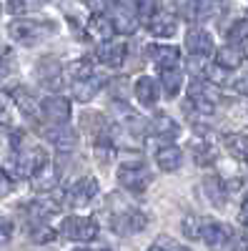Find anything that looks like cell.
<instances>
[{"label": "cell", "mask_w": 248, "mask_h": 251, "mask_svg": "<svg viewBox=\"0 0 248 251\" xmlns=\"http://www.w3.org/2000/svg\"><path fill=\"white\" fill-rule=\"evenodd\" d=\"M203 78L208 80V83H213V86H221V83H225V71L221 66H205Z\"/></svg>", "instance_id": "obj_36"}, {"label": "cell", "mask_w": 248, "mask_h": 251, "mask_svg": "<svg viewBox=\"0 0 248 251\" xmlns=\"http://www.w3.org/2000/svg\"><path fill=\"white\" fill-rule=\"evenodd\" d=\"M201 239L208 244L211 249H223L225 244L231 241V228L221 224V221H213V219H203V231H201Z\"/></svg>", "instance_id": "obj_10"}, {"label": "cell", "mask_w": 248, "mask_h": 251, "mask_svg": "<svg viewBox=\"0 0 248 251\" xmlns=\"http://www.w3.org/2000/svg\"><path fill=\"white\" fill-rule=\"evenodd\" d=\"M213 86H208V83H201V80H193L191 88H188V106H193L198 113H205L211 116L213 108H216V91H211Z\"/></svg>", "instance_id": "obj_6"}, {"label": "cell", "mask_w": 248, "mask_h": 251, "mask_svg": "<svg viewBox=\"0 0 248 251\" xmlns=\"http://www.w3.org/2000/svg\"><path fill=\"white\" fill-rule=\"evenodd\" d=\"M193 158H196L198 166H208L216 158V151L211 149V146H196V149H193Z\"/></svg>", "instance_id": "obj_35"}, {"label": "cell", "mask_w": 248, "mask_h": 251, "mask_svg": "<svg viewBox=\"0 0 248 251\" xmlns=\"http://www.w3.org/2000/svg\"><path fill=\"white\" fill-rule=\"evenodd\" d=\"M148 251H185L176 239H171V236H158L153 244H151V249Z\"/></svg>", "instance_id": "obj_32"}, {"label": "cell", "mask_w": 248, "mask_h": 251, "mask_svg": "<svg viewBox=\"0 0 248 251\" xmlns=\"http://www.w3.org/2000/svg\"><path fill=\"white\" fill-rule=\"evenodd\" d=\"M48 141L60 151H73L78 143V133L73 128H68V126H58V128L48 131Z\"/></svg>", "instance_id": "obj_18"}, {"label": "cell", "mask_w": 248, "mask_h": 251, "mask_svg": "<svg viewBox=\"0 0 248 251\" xmlns=\"http://www.w3.org/2000/svg\"><path fill=\"white\" fill-rule=\"evenodd\" d=\"M158 86L163 88V93L168 96V98H176L178 91L183 88V73L178 68H165L160 71V83Z\"/></svg>", "instance_id": "obj_20"}, {"label": "cell", "mask_w": 248, "mask_h": 251, "mask_svg": "<svg viewBox=\"0 0 248 251\" xmlns=\"http://www.w3.org/2000/svg\"><path fill=\"white\" fill-rule=\"evenodd\" d=\"M111 23H113V28H115L118 33H133V30H135V18L128 15L123 8L115 10V15L111 18Z\"/></svg>", "instance_id": "obj_27"}, {"label": "cell", "mask_w": 248, "mask_h": 251, "mask_svg": "<svg viewBox=\"0 0 248 251\" xmlns=\"http://www.w3.org/2000/svg\"><path fill=\"white\" fill-rule=\"evenodd\" d=\"M58 208H60V203H58V201L40 199V201H35V203L30 206V211H33L38 219H48L50 214H58Z\"/></svg>", "instance_id": "obj_31"}, {"label": "cell", "mask_w": 248, "mask_h": 251, "mask_svg": "<svg viewBox=\"0 0 248 251\" xmlns=\"http://www.w3.org/2000/svg\"><path fill=\"white\" fill-rule=\"evenodd\" d=\"M151 133L163 138V141H173L180 136V126L171 118V116H156L151 121Z\"/></svg>", "instance_id": "obj_17"}, {"label": "cell", "mask_w": 248, "mask_h": 251, "mask_svg": "<svg viewBox=\"0 0 248 251\" xmlns=\"http://www.w3.org/2000/svg\"><path fill=\"white\" fill-rule=\"evenodd\" d=\"M225 149H228L231 156L248 161V136H243V133H231V136H225Z\"/></svg>", "instance_id": "obj_25"}, {"label": "cell", "mask_w": 248, "mask_h": 251, "mask_svg": "<svg viewBox=\"0 0 248 251\" xmlns=\"http://www.w3.org/2000/svg\"><path fill=\"white\" fill-rule=\"evenodd\" d=\"M225 35H228V46H248V20H236Z\"/></svg>", "instance_id": "obj_26"}, {"label": "cell", "mask_w": 248, "mask_h": 251, "mask_svg": "<svg viewBox=\"0 0 248 251\" xmlns=\"http://www.w3.org/2000/svg\"><path fill=\"white\" fill-rule=\"evenodd\" d=\"M25 8V0H8V10L10 13H20Z\"/></svg>", "instance_id": "obj_40"}, {"label": "cell", "mask_w": 248, "mask_h": 251, "mask_svg": "<svg viewBox=\"0 0 248 251\" xmlns=\"http://www.w3.org/2000/svg\"><path fill=\"white\" fill-rule=\"evenodd\" d=\"M126 55H128L126 43H113V40H108V43H100V48H98L100 63L108 66V68H120L123 60H126Z\"/></svg>", "instance_id": "obj_12"}, {"label": "cell", "mask_w": 248, "mask_h": 251, "mask_svg": "<svg viewBox=\"0 0 248 251\" xmlns=\"http://www.w3.org/2000/svg\"><path fill=\"white\" fill-rule=\"evenodd\" d=\"M133 91H135L138 103H140V106H146V108H153L156 103H158V98H160V86L151 75H140L135 80V88Z\"/></svg>", "instance_id": "obj_11"}, {"label": "cell", "mask_w": 248, "mask_h": 251, "mask_svg": "<svg viewBox=\"0 0 248 251\" xmlns=\"http://www.w3.org/2000/svg\"><path fill=\"white\" fill-rule=\"evenodd\" d=\"M15 100H18L20 111H23L28 118H35V116H38V111H40V103H38L33 96H28L25 91H18V93H15Z\"/></svg>", "instance_id": "obj_28"}, {"label": "cell", "mask_w": 248, "mask_h": 251, "mask_svg": "<svg viewBox=\"0 0 248 251\" xmlns=\"http://www.w3.org/2000/svg\"><path fill=\"white\" fill-rule=\"evenodd\" d=\"M176 30H178V23L171 13H156L148 20V33L156 38H171L176 35Z\"/></svg>", "instance_id": "obj_15"}, {"label": "cell", "mask_w": 248, "mask_h": 251, "mask_svg": "<svg viewBox=\"0 0 248 251\" xmlns=\"http://www.w3.org/2000/svg\"><path fill=\"white\" fill-rule=\"evenodd\" d=\"M95 194H98V181H95L93 176H83V178H78V181L68 188V191H66V201H68L70 206L80 208V206H86Z\"/></svg>", "instance_id": "obj_8"}, {"label": "cell", "mask_w": 248, "mask_h": 251, "mask_svg": "<svg viewBox=\"0 0 248 251\" xmlns=\"http://www.w3.org/2000/svg\"><path fill=\"white\" fill-rule=\"evenodd\" d=\"M40 113H43L45 121H50L55 126H63L70 118V100L63 96H48L40 100Z\"/></svg>", "instance_id": "obj_7"}, {"label": "cell", "mask_w": 248, "mask_h": 251, "mask_svg": "<svg viewBox=\"0 0 248 251\" xmlns=\"http://www.w3.org/2000/svg\"><path fill=\"white\" fill-rule=\"evenodd\" d=\"M241 221L248 226V199L243 201V206H241Z\"/></svg>", "instance_id": "obj_42"}, {"label": "cell", "mask_w": 248, "mask_h": 251, "mask_svg": "<svg viewBox=\"0 0 248 251\" xmlns=\"http://www.w3.org/2000/svg\"><path fill=\"white\" fill-rule=\"evenodd\" d=\"M60 75H63V66H60L58 58H43L38 63V78L48 86H55Z\"/></svg>", "instance_id": "obj_21"}, {"label": "cell", "mask_w": 248, "mask_h": 251, "mask_svg": "<svg viewBox=\"0 0 248 251\" xmlns=\"http://www.w3.org/2000/svg\"><path fill=\"white\" fill-rule=\"evenodd\" d=\"M135 8L143 20H151L158 13V0H135Z\"/></svg>", "instance_id": "obj_34"}, {"label": "cell", "mask_w": 248, "mask_h": 251, "mask_svg": "<svg viewBox=\"0 0 248 251\" xmlns=\"http://www.w3.org/2000/svg\"><path fill=\"white\" fill-rule=\"evenodd\" d=\"M233 88H236V91H238L241 96H248V73L233 80Z\"/></svg>", "instance_id": "obj_39"}, {"label": "cell", "mask_w": 248, "mask_h": 251, "mask_svg": "<svg viewBox=\"0 0 248 251\" xmlns=\"http://www.w3.org/2000/svg\"><path fill=\"white\" fill-rule=\"evenodd\" d=\"M203 186H205V196H208L216 206H223L225 203V196H228V188H225V183L221 181V178H205L203 181Z\"/></svg>", "instance_id": "obj_23"}, {"label": "cell", "mask_w": 248, "mask_h": 251, "mask_svg": "<svg viewBox=\"0 0 248 251\" xmlns=\"http://www.w3.org/2000/svg\"><path fill=\"white\" fill-rule=\"evenodd\" d=\"M115 28L111 23V18L106 13H95L90 20H88V35L93 40H98V43H108V40L113 38Z\"/></svg>", "instance_id": "obj_14"}, {"label": "cell", "mask_w": 248, "mask_h": 251, "mask_svg": "<svg viewBox=\"0 0 248 251\" xmlns=\"http://www.w3.org/2000/svg\"><path fill=\"white\" fill-rule=\"evenodd\" d=\"M60 234L70 241H93L98 236V224L90 216H66L63 224H60Z\"/></svg>", "instance_id": "obj_4"}, {"label": "cell", "mask_w": 248, "mask_h": 251, "mask_svg": "<svg viewBox=\"0 0 248 251\" xmlns=\"http://www.w3.org/2000/svg\"><path fill=\"white\" fill-rule=\"evenodd\" d=\"M45 0H25V5H43Z\"/></svg>", "instance_id": "obj_43"}, {"label": "cell", "mask_w": 248, "mask_h": 251, "mask_svg": "<svg viewBox=\"0 0 248 251\" xmlns=\"http://www.w3.org/2000/svg\"><path fill=\"white\" fill-rule=\"evenodd\" d=\"M15 166H18V174L23 178H35L48 166V153L40 146H28V149H20Z\"/></svg>", "instance_id": "obj_5"}, {"label": "cell", "mask_w": 248, "mask_h": 251, "mask_svg": "<svg viewBox=\"0 0 248 251\" xmlns=\"http://www.w3.org/2000/svg\"><path fill=\"white\" fill-rule=\"evenodd\" d=\"M243 50L236 48V46H225V48H218L216 53V66H221L223 71H236L241 68V63H243Z\"/></svg>", "instance_id": "obj_19"}, {"label": "cell", "mask_w": 248, "mask_h": 251, "mask_svg": "<svg viewBox=\"0 0 248 251\" xmlns=\"http://www.w3.org/2000/svg\"><path fill=\"white\" fill-rule=\"evenodd\" d=\"M113 153H115V149H113V143H111L108 138H100V141L95 143V158H98L100 163H108V161L113 158Z\"/></svg>", "instance_id": "obj_33"}, {"label": "cell", "mask_w": 248, "mask_h": 251, "mask_svg": "<svg viewBox=\"0 0 248 251\" xmlns=\"http://www.w3.org/2000/svg\"><path fill=\"white\" fill-rule=\"evenodd\" d=\"M5 116H8V103H5L3 93H0V121H5Z\"/></svg>", "instance_id": "obj_41"}, {"label": "cell", "mask_w": 248, "mask_h": 251, "mask_svg": "<svg viewBox=\"0 0 248 251\" xmlns=\"http://www.w3.org/2000/svg\"><path fill=\"white\" fill-rule=\"evenodd\" d=\"M156 163L160 166V169H163L165 174H173V171H178V169H180V163H183V153H180V149H176V146L165 143V146H160L158 153H156Z\"/></svg>", "instance_id": "obj_16"}, {"label": "cell", "mask_w": 248, "mask_h": 251, "mask_svg": "<svg viewBox=\"0 0 248 251\" xmlns=\"http://www.w3.org/2000/svg\"><path fill=\"white\" fill-rule=\"evenodd\" d=\"M8 33L15 43L20 46H38L43 43L48 35L55 33L53 23H40V20H30V18H18L8 25Z\"/></svg>", "instance_id": "obj_1"}, {"label": "cell", "mask_w": 248, "mask_h": 251, "mask_svg": "<svg viewBox=\"0 0 248 251\" xmlns=\"http://www.w3.org/2000/svg\"><path fill=\"white\" fill-rule=\"evenodd\" d=\"M148 58L156 63L160 71L176 68L180 60V50L176 46H148Z\"/></svg>", "instance_id": "obj_13"}, {"label": "cell", "mask_w": 248, "mask_h": 251, "mask_svg": "<svg viewBox=\"0 0 248 251\" xmlns=\"http://www.w3.org/2000/svg\"><path fill=\"white\" fill-rule=\"evenodd\" d=\"M151 181H153V176H151V171L146 169L143 161H128V163H123L120 171H118V183L131 194H146Z\"/></svg>", "instance_id": "obj_2"}, {"label": "cell", "mask_w": 248, "mask_h": 251, "mask_svg": "<svg viewBox=\"0 0 248 251\" xmlns=\"http://www.w3.org/2000/svg\"><path fill=\"white\" fill-rule=\"evenodd\" d=\"M185 48H188L191 58H205L213 50V38L203 28H191L188 33H185Z\"/></svg>", "instance_id": "obj_9"}, {"label": "cell", "mask_w": 248, "mask_h": 251, "mask_svg": "<svg viewBox=\"0 0 248 251\" xmlns=\"http://www.w3.org/2000/svg\"><path fill=\"white\" fill-rule=\"evenodd\" d=\"M0 75H3V68H0Z\"/></svg>", "instance_id": "obj_45"}, {"label": "cell", "mask_w": 248, "mask_h": 251, "mask_svg": "<svg viewBox=\"0 0 248 251\" xmlns=\"http://www.w3.org/2000/svg\"><path fill=\"white\" fill-rule=\"evenodd\" d=\"M176 3V13L183 20H198L203 15V3L201 0H173Z\"/></svg>", "instance_id": "obj_24"}, {"label": "cell", "mask_w": 248, "mask_h": 251, "mask_svg": "<svg viewBox=\"0 0 248 251\" xmlns=\"http://www.w3.org/2000/svg\"><path fill=\"white\" fill-rule=\"evenodd\" d=\"M75 251H88V249H75Z\"/></svg>", "instance_id": "obj_44"}, {"label": "cell", "mask_w": 248, "mask_h": 251, "mask_svg": "<svg viewBox=\"0 0 248 251\" xmlns=\"http://www.w3.org/2000/svg\"><path fill=\"white\" fill-rule=\"evenodd\" d=\"M148 226V216L140 211V208H123V211L113 214L111 216V228L120 236H133V234H140L143 228Z\"/></svg>", "instance_id": "obj_3"}, {"label": "cell", "mask_w": 248, "mask_h": 251, "mask_svg": "<svg viewBox=\"0 0 248 251\" xmlns=\"http://www.w3.org/2000/svg\"><path fill=\"white\" fill-rule=\"evenodd\" d=\"M30 239H33L35 244H50V241L55 239V231H53L48 224L38 221V224H33V228H30Z\"/></svg>", "instance_id": "obj_29"}, {"label": "cell", "mask_w": 248, "mask_h": 251, "mask_svg": "<svg viewBox=\"0 0 248 251\" xmlns=\"http://www.w3.org/2000/svg\"><path fill=\"white\" fill-rule=\"evenodd\" d=\"M98 91H100V80H98V78H93V75L73 83V96H75L78 100H83V103L93 100V98L98 96Z\"/></svg>", "instance_id": "obj_22"}, {"label": "cell", "mask_w": 248, "mask_h": 251, "mask_svg": "<svg viewBox=\"0 0 248 251\" xmlns=\"http://www.w3.org/2000/svg\"><path fill=\"white\" fill-rule=\"evenodd\" d=\"M10 191H13V181L3 169H0V196H8Z\"/></svg>", "instance_id": "obj_37"}, {"label": "cell", "mask_w": 248, "mask_h": 251, "mask_svg": "<svg viewBox=\"0 0 248 251\" xmlns=\"http://www.w3.org/2000/svg\"><path fill=\"white\" fill-rule=\"evenodd\" d=\"M10 234H13V226H10V221H0V246L10 241Z\"/></svg>", "instance_id": "obj_38"}, {"label": "cell", "mask_w": 248, "mask_h": 251, "mask_svg": "<svg viewBox=\"0 0 248 251\" xmlns=\"http://www.w3.org/2000/svg\"><path fill=\"white\" fill-rule=\"evenodd\" d=\"M183 234L188 236V239H201V231H203V219L196 216V214H188L183 219Z\"/></svg>", "instance_id": "obj_30"}]
</instances>
